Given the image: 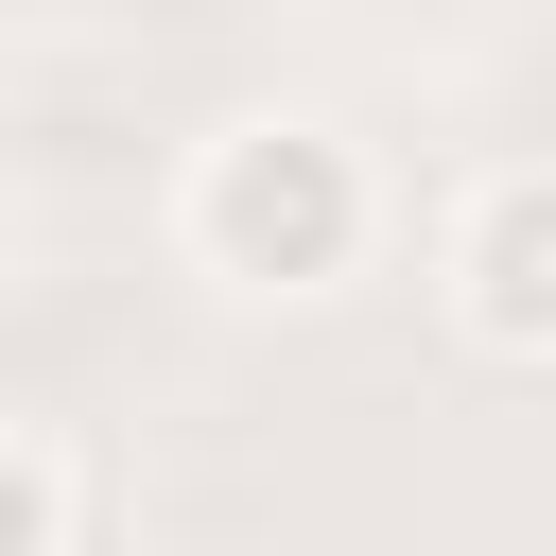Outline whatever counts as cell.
Listing matches in <instances>:
<instances>
[{
  "label": "cell",
  "mask_w": 556,
  "mask_h": 556,
  "mask_svg": "<svg viewBox=\"0 0 556 556\" xmlns=\"http://www.w3.org/2000/svg\"><path fill=\"white\" fill-rule=\"evenodd\" d=\"M365 243H382V174H365V139L313 122V104H243V122H208L191 174H174V261H191L208 295H243V313L348 295Z\"/></svg>",
  "instance_id": "1"
},
{
  "label": "cell",
  "mask_w": 556,
  "mask_h": 556,
  "mask_svg": "<svg viewBox=\"0 0 556 556\" xmlns=\"http://www.w3.org/2000/svg\"><path fill=\"white\" fill-rule=\"evenodd\" d=\"M0 556H70V452L35 417H0Z\"/></svg>",
  "instance_id": "3"
},
{
  "label": "cell",
  "mask_w": 556,
  "mask_h": 556,
  "mask_svg": "<svg viewBox=\"0 0 556 556\" xmlns=\"http://www.w3.org/2000/svg\"><path fill=\"white\" fill-rule=\"evenodd\" d=\"M434 295H452V330H469L486 365L556 382V156L469 174V208L434 226Z\"/></svg>",
  "instance_id": "2"
}]
</instances>
